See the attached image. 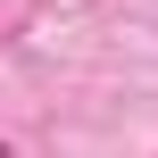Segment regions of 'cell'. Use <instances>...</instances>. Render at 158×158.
Instances as JSON below:
<instances>
[{"label":"cell","mask_w":158,"mask_h":158,"mask_svg":"<svg viewBox=\"0 0 158 158\" xmlns=\"http://www.w3.org/2000/svg\"><path fill=\"white\" fill-rule=\"evenodd\" d=\"M0 158H8V142H0Z\"/></svg>","instance_id":"cell-1"}]
</instances>
